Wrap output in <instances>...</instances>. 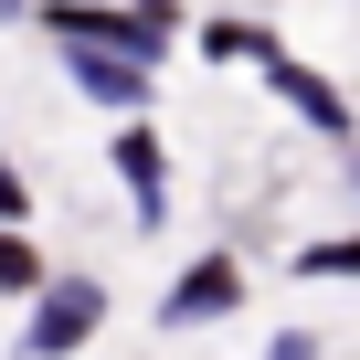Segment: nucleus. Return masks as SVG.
I'll return each instance as SVG.
<instances>
[{"mask_svg": "<svg viewBox=\"0 0 360 360\" xmlns=\"http://www.w3.org/2000/svg\"><path fill=\"white\" fill-rule=\"evenodd\" d=\"M53 43H117V53H138V64H159V43L180 32V11L169 0H127V11H106V0H53Z\"/></svg>", "mask_w": 360, "mask_h": 360, "instance_id": "1", "label": "nucleus"}, {"mask_svg": "<svg viewBox=\"0 0 360 360\" xmlns=\"http://www.w3.org/2000/svg\"><path fill=\"white\" fill-rule=\"evenodd\" d=\"M233 307H244V265H233V255H202L191 276L159 297V328H212V318H233Z\"/></svg>", "mask_w": 360, "mask_h": 360, "instance_id": "2", "label": "nucleus"}, {"mask_svg": "<svg viewBox=\"0 0 360 360\" xmlns=\"http://www.w3.org/2000/svg\"><path fill=\"white\" fill-rule=\"evenodd\" d=\"M64 75H75L106 117H138V106H148V64L117 53V43H64Z\"/></svg>", "mask_w": 360, "mask_h": 360, "instance_id": "3", "label": "nucleus"}, {"mask_svg": "<svg viewBox=\"0 0 360 360\" xmlns=\"http://www.w3.org/2000/svg\"><path fill=\"white\" fill-rule=\"evenodd\" d=\"M96 318H106V286H96V276H64V286H43L32 360H64V349H85V339H96Z\"/></svg>", "mask_w": 360, "mask_h": 360, "instance_id": "4", "label": "nucleus"}, {"mask_svg": "<svg viewBox=\"0 0 360 360\" xmlns=\"http://www.w3.org/2000/svg\"><path fill=\"white\" fill-rule=\"evenodd\" d=\"M106 159H117V180H127V202H138V223L159 233V212H169V159H159V127H138V117H127Z\"/></svg>", "mask_w": 360, "mask_h": 360, "instance_id": "5", "label": "nucleus"}, {"mask_svg": "<svg viewBox=\"0 0 360 360\" xmlns=\"http://www.w3.org/2000/svg\"><path fill=\"white\" fill-rule=\"evenodd\" d=\"M265 85H276V96H286V106H297L307 127H328V138L349 148V106H339V85H328V75H307L297 53H276V64H265Z\"/></svg>", "mask_w": 360, "mask_h": 360, "instance_id": "6", "label": "nucleus"}, {"mask_svg": "<svg viewBox=\"0 0 360 360\" xmlns=\"http://www.w3.org/2000/svg\"><path fill=\"white\" fill-rule=\"evenodd\" d=\"M202 53H212V64H255V75H265L286 43H276V32H255V22H202Z\"/></svg>", "mask_w": 360, "mask_h": 360, "instance_id": "7", "label": "nucleus"}, {"mask_svg": "<svg viewBox=\"0 0 360 360\" xmlns=\"http://www.w3.org/2000/svg\"><path fill=\"white\" fill-rule=\"evenodd\" d=\"M0 297H43V255L22 233H0Z\"/></svg>", "mask_w": 360, "mask_h": 360, "instance_id": "8", "label": "nucleus"}, {"mask_svg": "<svg viewBox=\"0 0 360 360\" xmlns=\"http://www.w3.org/2000/svg\"><path fill=\"white\" fill-rule=\"evenodd\" d=\"M297 276H360V233L349 244H297Z\"/></svg>", "mask_w": 360, "mask_h": 360, "instance_id": "9", "label": "nucleus"}, {"mask_svg": "<svg viewBox=\"0 0 360 360\" xmlns=\"http://www.w3.org/2000/svg\"><path fill=\"white\" fill-rule=\"evenodd\" d=\"M11 212H22V169L0 159V223H11Z\"/></svg>", "mask_w": 360, "mask_h": 360, "instance_id": "10", "label": "nucleus"}, {"mask_svg": "<svg viewBox=\"0 0 360 360\" xmlns=\"http://www.w3.org/2000/svg\"><path fill=\"white\" fill-rule=\"evenodd\" d=\"M265 360H318V339H276V349H265Z\"/></svg>", "mask_w": 360, "mask_h": 360, "instance_id": "11", "label": "nucleus"}, {"mask_svg": "<svg viewBox=\"0 0 360 360\" xmlns=\"http://www.w3.org/2000/svg\"><path fill=\"white\" fill-rule=\"evenodd\" d=\"M22 11H32V0H0V22H22Z\"/></svg>", "mask_w": 360, "mask_h": 360, "instance_id": "12", "label": "nucleus"}, {"mask_svg": "<svg viewBox=\"0 0 360 360\" xmlns=\"http://www.w3.org/2000/svg\"><path fill=\"white\" fill-rule=\"evenodd\" d=\"M349 180H360V159H349Z\"/></svg>", "mask_w": 360, "mask_h": 360, "instance_id": "13", "label": "nucleus"}]
</instances>
